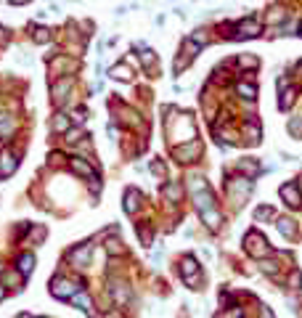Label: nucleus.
<instances>
[{"instance_id":"f8f14e48","label":"nucleus","mask_w":302,"mask_h":318,"mask_svg":"<svg viewBox=\"0 0 302 318\" xmlns=\"http://www.w3.org/2000/svg\"><path fill=\"white\" fill-rule=\"evenodd\" d=\"M135 207H138V191H127V204H125V210L133 212Z\"/></svg>"},{"instance_id":"f03ea898","label":"nucleus","mask_w":302,"mask_h":318,"mask_svg":"<svg viewBox=\"0 0 302 318\" xmlns=\"http://www.w3.org/2000/svg\"><path fill=\"white\" fill-rule=\"evenodd\" d=\"M16 170V156L11 151H3L0 154V175H11Z\"/></svg>"},{"instance_id":"9b49d317","label":"nucleus","mask_w":302,"mask_h":318,"mask_svg":"<svg viewBox=\"0 0 302 318\" xmlns=\"http://www.w3.org/2000/svg\"><path fill=\"white\" fill-rule=\"evenodd\" d=\"M67 88H72V80H64V82H59V85L53 88V93H56L53 98H56V101H61V98H64V93H67Z\"/></svg>"},{"instance_id":"6ab92c4d","label":"nucleus","mask_w":302,"mask_h":318,"mask_svg":"<svg viewBox=\"0 0 302 318\" xmlns=\"http://www.w3.org/2000/svg\"><path fill=\"white\" fill-rule=\"evenodd\" d=\"M3 294H6V289H3V286H0V300H3Z\"/></svg>"},{"instance_id":"dca6fc26","label":"nucleus","mask_w":302,"mask_h":318,"mask_svg":"<svg viewBox=\"0 0 302 318\" xmlns=\"http://www.w3.org/2000/svg\"><path fill=\"white\" fill-rule=\"evenodd\" d=\"M257 218H260V220H265V218H273V210H268V207L257 210Z\"/></svg>"},{"instance_id":"f3484780","label":"nucleus","mask_w":302,"mask_h":318,"mask_svg":"<svg viewBox=\"0 0 302 318\" xmlns=\"http://www.w3.org/2000/svg\"><path fill=\"white\" fill-rule=\"evenodd\" d=\"M45 32H48V30H37L35 40H37V43H45V40H48V35H45Z\"/></svg>"},{"instance_id":"a211bd4d","label":"nucleus","mask_w":302,"mask_h":318,"mask_svg":"<svg viewBox=\"0 0 302 318\" xmlns=\"http://www.w3.org/2000/svg\"><path fill=\"white\" fill-rule=\"evenodd\" d=\"M67 127V119H64V114H59V119H56V130H64Z\"/></svg>"},{"instance_id":"6e6552de","label":"nucleus","mask_w":302,"mask_h":318,"mask_svg":"<svg viewBox=\"0 0 302 318\" xmlns=\"http://www.w3.org/2000/svg\"><path fill=\"white\" fill-rule=\"evenodd\" d=\"M72 170L80 173V175H85V178H93V170L82 162V159H72Z\"/></svg>"},{"instance_id":"f257e3e1","label":"nucleus","mask_w":302,"mask_h":318,"mask_svg":"<svg viewBox=\"0 0 302 318\" xmlns=\"http://www.w3.org/2000/svg\"><path fill=\"white\" fill-rule=\"evenodd\" d=\"M51 292H53L56 297H61V300H72V297L80 292V286L72 284V281H67V278H56L53 286H51Z\"/></svg>"},{"instance_id":"1a4fd4ad","label":"nucleus","mask_w":302,"mask_h":318,"mask_svg":"<svg viewBox=\"0 0 302 318\" xmlns=\"http://www.w3.org/2000/svg\"><path fill=\"white\" fill-rule=\"evenodd\" d=\"M32 268H35V257L32 255H24L22 260H19V270L27 276V273H32Z\"/></svg>"},{"instance_id":"9d476101","label":"nucleus","mask_w":302,"mask_h":318,"mask_svg":"<svg viewBox=\"0 0 302 318\" xmlns=\"http://www.w3.org/2000/svg\"><path fill=\"white\" fill-rule=\"evenodd\" d=\"M194 154H199V143H191L188 148H178V151H175V156H181L183 162H188L186 156H194Z\"/></svg>"},{"instance_id":"4468645a","label":"nucleus","mask_w":302,"mask_h":318,"mask_svg":"<svg viewBox=\"0 0 302 318\" xmlns=\"http://www.w3.org/2000/svg\"><path fill=\"white\" fill-rule=\"evenodd\" d=\"M239 93H241L244 98H254V93H257V90H254L252 85H244V82H241V85H239Z\"/></svg>"},{"instance_id":"aec40b11","label":"nucleus","mask_w":302,"mask_h":318,"mask_svg":"<svg viewBox=\"0 0 302 318\" xmlns=\"http://www.w3.org/2000/svg\"><path fill=\"white\" fill-rule=\"evenodd\" d=\"M14 3H24V0H14Z\"/></svg>"},{"instance_id":"ddd939ff","label":"nucleus","mask_w":302,"mask_h":318,"mask_svg":"<svg viewBox=\"0 0 302 318\" xmlns=\"http://www.w3.org/2000/svg\"><path fill=\"white\" fill-rule=\"evenodd\" d=\"M111 77H117V80H130V72L125 67H117V69H111Z\"/></svg>"},{"instance_id":"0eeeda50","label":"nucleus","mask_w":302,"mask_h":318,"mask_svg":"<svg viewBox=\"0 0 302 318\" xmlns=\"http://www.w3.org/2000/svg\"><path fill=\"white\" fill-rule=\"evenodd\" d=\"M281 196H284L289 204H299V191L294 189V186H284V189H281Z\"/></svg>"},{"instance_id":"20e7f679","label":"nucleus","mask_w":302,"mask_h":318,"mask_svg":"<svg viewBox=\"0 0 302 318\" xmlns=\"http://www.w3.org/2000/svg\"><path fill=\"white\" fill-rule=\"evenodd\" d=\"M88 257H90V244H82L80 249H74V252H72V260H74V263H77L80 268L88 265Z\"/></svg>"},{"instance_id":"7ed1b4c3","label":"nucleus","mask_w":302,"mask_h":318,"mask_svg":"<svg viewBox=\"0 0 302 318\" xmlns=\"http://www.w3.org/2000/svg\"><path fill=\"white\" fill-rule=\"evenodd\" d=\"M260 32V27H257V22H244L241 27H239V32H236L233 37H239V40H244V37H254Z\"/></svg>"},{"instance_id":"2eb2a0df","label":"nucleus","mask_w":302,"mask_h":318,"mask_svg":"<svg viewBox=\"0 0 302 318\" xmlns=\"http://www.w3.org/2000/svg\"><path fill=\"white\" fill-rule=\"evenodd\" d=\"M278 228H281V233H284V236H291V233H294V228L289 226V220H281Z\"/></svg>"},{"instance_id":"423d86ee","label":"nucleus","mask_w":302,"mask_h":318,"mask_svg":"<svg viewBox=\"0 0 302 318\" xmlns=\"http://www.w3.org/2000/svg\"><path fill=\"white\" fill-rule=\"evenodd\" d=\"M72 302H74V305H77V307H82V310H85V313H90V315H93V310H90V297H88V294H85V292H77V294H74V297H72Z\"/></svg>"},{"instance_id":"39448f33","label":"nucleus","mask_w":302,"mask_h":318,"mask_svg":"<svg viewBox=\"0 0 302 318\" xmlns=\"http://www.w3.org/2000/svg\"><path fill=\"white\" fill-rule=\"evenodd\" d=\"M194 273H196V260L194 257H186L183 260V276L188 278V284H196V276Z\"/></svg>"}]
</instances>
